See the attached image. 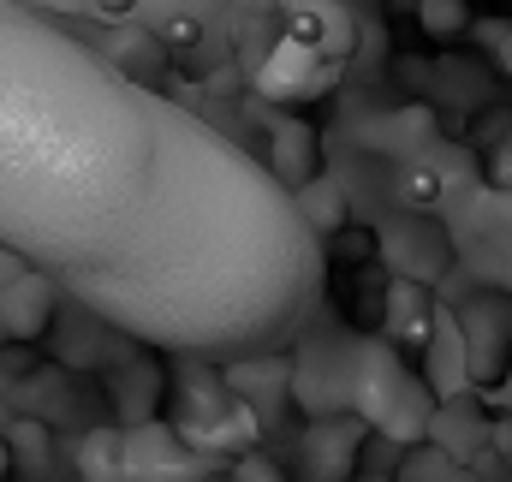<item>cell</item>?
Instances as JSON below:
<instances>
[{
	"label": "cell",
	"mask_w": 512,
	"mask_h": 482,
	"mask_svg": "<svg viewBox=\"0 0 512 482\" xmlns=\"http://www.w3.org/2000/svg\"><path fill=\"white\" fill-rule=\"evenodd\" d=\"M0 239L96 322L227 369L322 298L316 227L274 167L24 0L0 24Z\"/></svg>",
	"instance_id": "6da1fadb"
},
{
	"label": "cell",
	"mask_w": 512,
	"mask_h": 482,
	"mask_svg": "<svg viewBox=\"0 0 512 482\" xmlns=\"http://www.w3.org/2000/svg\"><path fill=\"white\" fill-rule=\"evenodd\" d=\"M459 334L471 352V381H501L507 375V346H512V304L501 298H477L459 310Z\"/></svg>",
	"instance_id": "7a4b0ae2"
},
{
	"label": "cell",
	"mask_w": 512,
	"mask_h": 482,
	"mask_svg": "<svg viewBox=\"0 0 512 482\" xmlns=\"http://www.w3.org/2000/svg\"><path fill=\"white\" fill-rule=\"evenodd\" d=\"M54 298H66V292H60L48 274L30 268V280H24V262H12V268H6V340L18 346V340L42 334L48 316H54Z\"/></svg>",
	"instance_id": "3957f363"
},
{
	"label": "cell",
	"mask_w": 512,
	"mask_h": 482,
	"mask_svg": "<svg viewBox=\"0 0 512 482\" xmlns=\"http://www.w3.org/2000/svg\"><path fill=\"white\" fill-rule=\"evenodd\" d=\"M268 167H274V179L298 197V191H310V179H316V131L298 120H280L274 125V137H268Z\"/></svg>",
	"instance_id": "277c9868"
},
{
	"label": "cell",
	"mask_w": 512,
	"mask_h": 482,
	"mask_svg": "<svg viewBox=\"0 0 512 482\" xmlns=\"http://www.w3.org/2000/svg\"><path fill=\"white\" fill-rule=\"evenodd\" d=\"M387 328H393L399 346H429V328H441V316H435L423 280H393L387 286Z\"/></svg>",
	"instance_id": "5b68a950"
},
{
	"label": "cell",
	"mask_w": 512,
	"mask_h": 482,
	"mask_svg": "<svg viewBox=\"0 0 512 482\" xmlns=\"http://www.w3.org/2000/svg\"><path fill=\"white\" fill-rule=\"evenodd\" d=\"M298 209H304V221L316 227V239H328V233L346 227V197L334 191V179H316L310 191H298Z\"/></svg>",
	"instance_id": "8992f818"
},
{
	"label": "cell",
	"mask_w": 512,
	"mask_h": 482,
	"mask_svg": "<svg viewBox=\"0 0 512 482\" xmlns=\"http://www.w3.org/2000/svg\"><path fill=\"white\" fill-rule=\"evenodd\" d=\"M155 36H161L167 48H191V42L203 36V18H197V12H173V18H155Z\"/></svg>",
	"instance_id": "52a82bcc"
},
{
	"label": "cell",
	"mask_w": 512,
	"mask_h": 482,
	"mask_svg": "<svg viewBox=\"0 0 512 482\" xmlns=\"http://www.w3.org/2000/svg\"><path fill=\"white\" fill-rule=\"evenodd\" d=\"M441 197V179L429 173V167H411V179H405V203H435Z\"/></svg>",
	"instance_id": "ba28073f"
},
{
	"label": "cell",
	"mask_w": 512,
	"mask_h": 482,
	"mask_svg": "<svg viewBox=\"0 0 512 482\" xmlns=\"http://www.w3.org/2000/svg\"><path fill=\"white\" fill-rule=\"evenodd\" d=\"M239 482H280V471H274V465H268L262 453H251V459L239 465Z\"/></svg>",
	"instance_id": "9c48e42d"
},
{
	"label": "cell",
	"mask_w": 512,
	"mask_h": 482,
	"mask_svg": "<svg viewBox=\"0 0 512 482\" xmlns=\"http://www.w3.org/2000/svg\"><path fill=\"white\" fill-rule=\"evenodd\" d=\"M149 6H155V18H173V12H197L191 0H149Z\"/></svg>",
	"instance_id": "30bf717a"
},
{
	"label": "cell",
	"mask_w": 512,
	"mask_h": 482,
	"mask_svg": "<svg viewBox=\"0 0 512 482\" xmlns=\"http://www.w3.org/2000/svg\"><path fill=\"white\" fill-rule=\"evenodd\" d=\"M126 6H131V0H90V12H96V18H120Z\"/></svg>",
	"instance_id": "8fae6325"
}]
</instances>
